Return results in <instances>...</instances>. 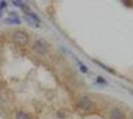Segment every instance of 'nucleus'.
Instances as JSON below:
<instances>
[{"instance_id": "ddd939ff", "label": "nucleus", "mask_w": 133, "mask_h": 119, "mask_svg": "<svg viewBox=\"0 0 133 119\" xmlns=\"http://www.w3.org/2000/svg\"><path fill=\"white\" fill-rule=\"evenodd\" d=\"M132 119H133V118H132Z\"/></svg>"}, {"instance_id": "f257e3e1", "label": "nucleus", "mask_w": 133, "mask_h": 119, "mask_svg": "<svg viewBox=\"0 0 133 119\" xmlns=\"http://www.w3.org/2000/svg\"><path fill=\"white\" fill-rule=\"evenodd\" d=\"M12 41L18 45H25L28 43V35L22 31H15L12 34Z\"/></svg>"}, {"instance_id": "7ed1b4c3", "label": "nucleus", "mask_w": 133, "mask_h": 119, "mask_svg": "<svg viewBox=\"0 0 133 119\" xmlns=\"http://www.w3.org/2000/svg\"><path fill=\"white\" fill-rule=\"evenodd\" d=\"M33 49L35 50V52H37L38 54L43 55L47 52V47L43 44L42 41H36L33 45Z\"/></svg>"}, {"instance_id": "20e7f679", "label": "nucleus", "mask_w": 133, "mask_h": 119, "mask_svg": "<svg viewBox=\"0 0 133 119\" xmlns=\"http://www.w3.org/2000/svg\"><path fill=\"white\" fill-rule=\"evenodd\" d=\"M109 117H110V119H123L124 118V113L122 112L120 109L114 108V109H112L110 111Z\"/></svg>"}, {"instance_id": "423d86ee", "label": "nucleus", "mask_w": 133, "mask_h": 119, "mask_svg": "<svg viewBox=\"0 0 133 119\" xmlns=\"http://www.w3.org/2000/svg\"><path fill=\"white\" fill-rule=\"evenodd\" d=\"M15 117H16V119H29V116L23 111H18Z\"/></svg>"}, {"instance_id": "39448f33", "label": "nucleus", "mask_w": 133, "mask_h": 119, "mask_svg": "<svg viewBox=\"0 0 133 119\" xmlns=\"http://www.w3.org/2000/svg\"><path fill=\"white\" fill-rule=\"evenodd\" d=\"M4 22H5L6 24H20L21 21H20V19L17 17V16H15V17L7 18Z\"/></svg>"}, {"instance_id": "9b49d317", "label": "nucleus", "mask_w": 133, "mask_h": 119, "mask_svg": "<svg viewBox=\"0 0 133 119\" xmlns=\"http://www.w3.org/2000/svg\"><path fill=\"white\" fill-rule=\"evenodd\" d=\"M1 49H2V39L0 37V51H1Z\"/></svg>"}, {"instance_id": "f03ea898", "label": "nucleus", "mask_w": 133, "mask_h": 119, "mask_svg": "<svg viewBox=\"0 0 133 119\" xmlns=\"http://www.w3.org/2000/svg\"><path fill=\"white\" fill-rule=\"evenodd\" d=\"M78 104L82 109L88 110V111H89V110H91L92 107H94V103L90 100V98L88 96H85V95H83V96H81L78 98Z\"/></svg>"}, {"instance_id": "9d476101", "label": "nucleus", "mask_w": 133, "mask_h": 119, "mask_svg": "<svg viewBox=\"0 0 133 119\" xmlns=\"http://www.w3.org/2000/svg\"><path fill=\"white\" fill-rule=\"evenodd\" d=\"M5 6V4H4V2H1L0 3V12H1V10H2V8Z\"/></svg>"}, {"instance_id": "6e6552de", "label": "nucleus", "mask_w": 133, "mask_h": 119, "mask_svg": "<svg viewBox=\"0 0 133 119\" xmlns=\"http://www.w3.org/2000/svg\"><path fill=\"white\" fill-rule=\"evenodd\" d=\"M12 3H13V5L19 6V7H21V6L23 5V2H22V1H13Z\"/></svg>"}, {"instance_id": "0eeeda50", "label": "nucleus", "mask_w": 133, "mask_h": 119, "mask_svg": "<svg viewBox=\"0 0 133 119\" xmlns=\"http://www.w3.org/2000/svg\"><path fill=\"white\" fill-rule=\"evenodd\" d=\"M58 116L60 118H66V116H68V112H66V110H64V109H61V110L58 111Z\"/></svg>"}, {"instance_id": "f8f14e48", "label": "nucleus", "mask_w": 133, "mask_h": 119, "mask_svg": "<svg viewBox=\"0 0 133 119\" xmlns=\"http://www.w3.org/2000/svg\"><path fill=\"white\" fill-rule=\"evenodd\" d=\"M1 86H2V83H1V80H0V89H1Z\"/></svg>"}, {"instance_id": "1a4fd4ad", "label": "nucleus", "mask_w": 133, "mask_h": 119, "mask_svg": "<svg viewBox=\"0 0 133 119\" xmlns=\"http://www.w3.org/2000/svg\"><path fill=\"white\" fill-rule=\"evenodd\" d=\"M81 71H82V72H83V73H87V72H88V68H87V67H85V66H81Z\"/></svg>"}]
</instances>
